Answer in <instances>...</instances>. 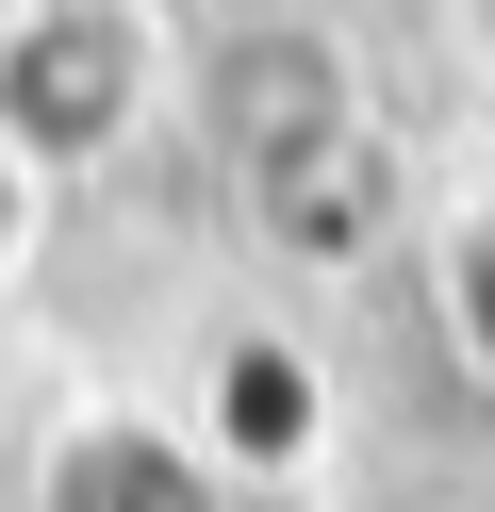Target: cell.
<instances>
[{"instance_id": "cell-1", "label": "cell", "mask_w": 495, "mask_h": 512, "mask_svg": "<svg viewBox=\"0 0 495 512\" xmlns=\"http://www.w3.org/2000/svg\"><path fill=\"white\" fill-rule=\"evenodd\" d=\"M165 100V17L149 0H0V149L33 182H83L149 133Z\"/></svg>"}, {"instance_id": "cell-2", "label": "cell", "mask_w": 495, "mask_h": 512, "mask_svg": "<svg viewBox=\"0 0 495 512\" xmlns=\"http://www.w3.org/2000/svg\"><path fill=\"white\" fill-rule=\"evenodd\" d=\"M198 116H215V166L248 182V199H281L297 166H330V149L380 133L330 17H231V34L198 50Z\"/></svg>"}, {"instance_id": "cell-3", "label": "cell", "mask_w": 495, "mask_h": 512, "mask_svg": "<svg viewBox=\"0 0 495 512\" xmlns=\"http://www.w3.org/2000/svg\"><path fill=\"white\" fill-rule=\"evenodd\" d=\"M182 430H198L215 479H297L330 446V380H314L297 331H231L215 364H198V413H182Z\"/></svg>"}, {"instance_id": "cell-4", "label": "cell", "mask_w": 495, "mask_h": 512, "mask_svg": "<svg viewBox=\"0 0 495 512\" xmlns=\"http://www.w3.org/2000/svg\"><path fill=\"white\" fill-rule=\"evenodd\" d=\"M33 512H231V479L198 463L182 413H66L33 463Z\"/></svg>"}, {"instance_id": "cell-5", "label": "cell", "mask_w": 495, "mask_h": 512, "mask_svg": "<svg viewBox=\"0 0 495 512\" xmlns=\"http://www.w3.org/2000/svg\"><path fill=\"white\" fill-rule=\"evenodd\" d=\"M264 232L297 248V265H363V248H380V215H396V149L363 133V149H330V166H297L281 199H248Z\"/></svg>"}, {"instance_id": "cell-6", "label": "cell", "mask_w": 495, "mask_h": 512, "mask_svg": "<svg viewBox=\"0 0 495 512\" xmlns=\"http://www.w3.org/2000/svg\"><path fill=\"white\" fill-rule=\"evenodd\" d=\"M429 314H446V347L495 380V199L446 215V248H429Z\"/></svg>"}, {"instance_id": "cell-7", "label": "cell", "mask_w": 495, "mask_h": 512, "mask_svg": "<svg viewBox=\"0 0 495 512\" xmlns=\"http://www.w3.org/2000/svg\"><path fill=\"white\" fill-rule=\"evenodd\" d=\"M33 232H50V182H33V166H17V149H0V281H17V265H33Z\"/></svg>"}]
</instances>
